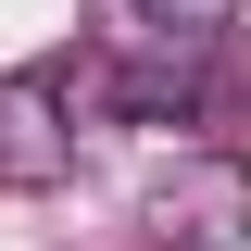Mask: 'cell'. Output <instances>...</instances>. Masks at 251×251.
I'll use <instances>...</instances> for the list:
<instances>
[{
    "instance_id": "cell-1",
    "label": "cell",
    "mask_w": 251,
    "mask_h": 251,
    "mask_svg": "<svg viewBox=\"0 0 251 251\" xmlns=\"http://www.w3.org/2000/svg\"><path fill=\"white\" fill-rule=\"evenodd\" d=\"M75 176V75L13 63L0 75V188H63Z\"/></svg>"
},
{
    "instance_id": "cell-3",
    "label": "cell",
    "mask_w": 251,
    "mask_h": 251,
    "mask_svg": "<svg viewBox=\"0 0 251 251\" xmlns=\"http://www.w3.org/2000/svg\"><path fill=\"white\" fill-rule=\"evenodd\" d=\"M126 13H138V38H176V50H214L239 25V0H126Z\"/></svg>"
},
{
    "instance_id": "cell-2",
    "label": "cell",
    "mask_w": 251,
    "mask_h": 251,
    "mask_svg": "<svg viewBox=\"0 0 251 251\" xmlns=\"http://www.w3.org/2000/svg\"><path fill=\"white\" fill-rule=\"evenodd\" d=\"M151 226H163V251H226V239H251V163H239V151L176 163V176L151 188Z\"/></svg>"
}]
</instances>
